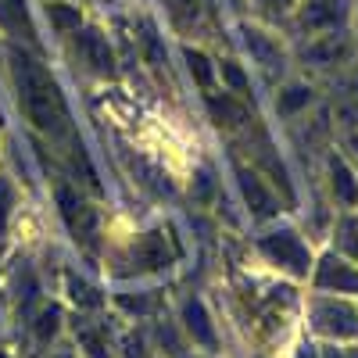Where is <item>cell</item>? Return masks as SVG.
I'll use <instances>...</instances> for the list:
<instances>
[{
  "instance_id": "6da1fadb",
  "label": "cell",
  "mask_w": 358,
  "mask_h": 358,
  "mask_svg": "<svg viewBox=\"0 0 358 358\" xmlns=\"http://www.w3.org/2000/svg\"><path fill=\"white\" fill-rule=\"evenodd\" d=\"M11 72L18 86V104L29 122L36 129H50V133L62 129L69 111H65V97L57 90V83L50 79V72L22 50H11Z\"/></svg>"
},
{
  "instance_id": "7a4b0ae2",
  "label": "cell",
  "mask_w": 358,
  "mask_h": 358,
  "mask_svg": "<svg viewBox=\"0 0 358 358\" xmlns=\"http://www.w3.org/2000/svg\"><path fill=\"white\" fill-rule=\"evenodd\" d=\"M57 204H62V215H65V222L72 226V233L79 236V241H94V212L69 190V187H57Z\"/></svg>"
},
{
  "instance_id": "3957f363",
  "label": "cell",
  "mask_w": 358,
  "mask_h": 358,
  "mask_svg": "<svg viewBox=\"0 0 358 358\" xmlns=\"http://www.w3.org/2000/svg\"><path fill=\"white\" fill-rule=\"evenodd\" d=\"M79 54L86 57V65L94 72H104V76L115 72V54H111L108 40L97 33V29H86V33L79 36Z\"/></svg>"
},
{
  "instance_id": "277c9868",
  "label": "cell",
  "mask_w": 358,
  "mask_h": 358,
  "mask_svg": "<svg viewBox=\"0 0 358 358\" xmlns=\"http://www.w3.org/2000/svg\"><path fill=\"white\" fill-rule=\"evenodd\" d=\"M262 248H265V255H273L280 265L294 268V273H305L308 258H305L301 244H297V236H290V233H276V236H268Z\"/></svg>"
},
{
  "instance_id": "5b68a950",
  "label": "cell",
  "mask_w": 358,
  "mask_h": 358,
  "mask_svg": "<svg viewBox=\"0 0 358 358\" xmlns=\"http://www.w3.org/2000/svg\"><path fill=\"white\" fill-rule=\"evenodd\" d=\"M208 108H212V118L219 126H226V129H233V126H244L248 122V108L241 104V101H233V97H208Z\"/></svg>"
},
{
  "instance_id": "8992f818",
  "label": "cell",
  "mask_w": 358,
  "mask_h": 358,
  "mask_svg": "<svg viewBox=\"0 0 358 358\" xmlns=\"http://www.w3.org/2000/svg\"><path fill=\"white\" fill-rule=\"evenodd\" d=\"M341 0H312V4L305 8V29H326L341 22Z\"/></svg>"
},
{
  "instance_id": "52a82bcc",
  "label": "cell",
  "mask_w": 358,
  "mask_h": 358,
  "mask_svg": "<svg viewBox=\"0 0 358 358\" xmlns=\"http://www.w3.org/2000/svg\"><path fill=\"white\" fill-rule=\"evenodd\" d=\"M0 25H8L11 33L33 36V25H29V15H25V0H0Z\"/></svg>"
},
{
  "instance_id": "ba28073f",
  "label": "cell",
  "mask_w": 358,
  "mask_h": 358,
  "mask_svg": "<svg viewBox=\"0 0 358 358\" xmlns=\"http://www.w3.org/2000/svg\"><path fill=\"white\" fill-rule=\"evenodd\" d=\"M241 187H244V197H248V204L255 208L258 215H268V212H273V197H268V190L262 187V179H258V176H251V172H241Z\"/></svg>"
},
{
  "instance_id": "9c48e42d",
  "label": "cell",
  "mask_w": 358,
  "mask_h": 358,
  "mask_svg": "<svg viewBox=\"0 0 358 358\" xmlns=\"http://www.w3.org/2000/svg\"><path fill=\"white\" fill-rule=\"evenodd\" d=\"M319 283H326V287H341V290H358V273H351L348 265H341V262H326L322 265V273H319Z\"/></svg>"
},
{
  "instance_id": "30bf717a",
  "label": "cell",
  "mask_w": 358,
  "mask_h": 358,
  "mask_svg": "<svg viewBox=\"0 0 358 358\" xmlns=\"http://www.w3.org/2000/svg\"><path fill=\"white\" fill-rule=\"evenodd\" d=\"M136 258L143 262V268H158L165 265V241H162V233H151V236H143L140 248H136Z\"/></svg>"
},
{
  "instance_id": "8fae6325",
  "label": "cell",
  "mask_w": 358,
  "mask_h": 358,
  "mask_svg": "<svg viewBox=\"0 0 358 358\" xmlns=\"http://www.w3.org/2000/svg\"><path fill=\"white\" fill-rule=\"evenodd\" d=\"M47 18L54 22V29H62V33H69V29H79V22H83L79 8H72V4H50V8H47Z\"/></svg>"
},
{
  "instance_id": "7c38bea8",
  "label": "cell",
  "mask_w": 358,
  "mask_h": 358,
  "mask_svg": "<svg viewBox=\"0 0 358 358\" xmlns=\"http://www.w3.org/2000/svg\"><path fill=\"white\" fill-rule=\"evenodd\" d=\"M334 190L344 201H358V183H355V176L348 172V165H341V162H334Z\"/></svg>"
},
{
  "instance_id": "4fadbf2b",
  "label": "cell",
  "mask_w": 358,
  "mask_h": 358,
  "mask_svg": "<svg viewBox=\"0 0 358 358\" xmlns=\"http://www.w3.org/2000/svg\"><path fill=\"white\" fill-rule=\"evenodd\" d=\"M187 326H190V334H197V341L212 344V326H208L201 305H187Z\"/></svg>"
},
{
  "instance_id": "5bb4252c",
  "label": "cell",
  "mask_w": 358,
  "mask_h": 358,
  "mask_svg": "<svg viewBox=\"0 0 358 358\" xmlns=\"http://www.w3.org/2000/svg\"><path fill=\"white\" fill-rule=\"evenodd\" d=\"M187 62H190V72L197 76V83L204 90H212V65H208V57L201 50H187Z\"/></svg>"
},
{
  "instance_id": "9a60e30c",
  "label": "cell",
  "mask_w": 358,
  "mask_h": 358,
  "mask_svg": "<svg viewBox=\"0 0 358 358\" xmlns=\"http://www.w3.org/2000/svg\"><path fill=\"white\" fill-rule=\"evenodd\" d=\"M308 97H312V94H308L305 86H290L287 94L280 97V111H283V115H290V111H297V108H305V104H308Z\"/></svg>"
},
{
  "instance_id": "2e32d148",
  "label": "cell",
  "mask_w": 358,
  "mask_h": 358,
  "mask_svg": "<svg viewBox=\"0 0 358 358\" xmlns=\"http://www.w3.org/2000/svg\"><path fill=\"white\" fill-rule=\"evenodd\" d=\"M165 8H169V15H172L179 25H187V22L197 15V0H165Z\"/></svg>"
},
{
  "instance_id": "e0dca14e",
  "label": "cell",
  "mask_w": 358,
  "mask_h": 358,
  "mask_svg": "<svg viewBox=\"0 0 358 358\" xmlns=\"http://www.w3.org/2000/svg\"><path fill=\"white\" fill-rule=\"evenodd\" d=\"M344 54V43L330 40V43H319V47H308V57L312 62H330V57H341Z\"/></svg>"
},
{
  "instance_id": "ac0fdd59",
  "label": "cell",
  "mask_w": 358,
  "mask_h": 358,
  "mask_svg": "<svg viewBox=\"0 0 358 358\" xmlns=\"http://www.w3.org/2000/svg\"><path fill=\"white\" fill-rule=\"evenodd\" d=\"M344 251H351L358 258V222H344Z\"/></svg>"
},
{
  "instance_id": "d6986e66",
  "label": "cell",
  "mask_w": 358,
  "mask_h": 358,
  "mask_svg": "<svg viewBox=\"0 0 358 358\" xmlns=\"http://www.w3.org/2000/svg\"><path fill=\"white\" fill-rule=\"evenodd\" d=\"M222 72H226L229 86H233V90H241V94H244V90H248V79H244V72L236 69V65H222Z\"/></svg>"
},
{
  "instance_id": "ffe728a7",
  "label": "cell",
  "mask_w": 358,
  "mask_h": 358,
  "mask_svg": "<svg viewBox=\"0 0 358 358\" xmlns=\"http://www.w3.org/2000/svg\"><path fill=\"white\" fill-rule=\"evenodd\" d=\"M8 212H11V187L4 183V179H0V226H4Z\"/></svg>"
},
{
  "instance_id": "44dd1931",
  "label": "cell",
  "mask_w": 358,
  "mask_h": 358,
  "mask_svg": "<svg viewBox=\"0 0 358 358\" xmlns=\"http://www.w3.org/2000/svg\"><path fill=\"white\" fill-rule=\"evenodd\" d=\"M36 330H40V337L54 334V330H57V315H54V312H47V315L40 319V326H36Z\"/></svg>"
},
{
  "instance_id": "7402d4cb",
  "label": "cell",
  "mask_w": 358,
  "mask_h": 358,
  "mask_svg": "<svg viewBox=\"0 0 358 358\" xmlns=\"http://www.w3.org/2000/svg\"><path fill=\"white\" fill-rule=\"evenodd\" d=\"M268 8H283V4H290V0H265Z\"/></svg>"
},
{
  "instance_id": "603a6c76",
  "label": "cell",
  "mask_w": 358,
  "mask_h": 358,
  "mask_svg": "<svg viewBox=\"0 0 358 358\" xmlns=\"http://www.w3.org/2000/svg\"><path fill=\"white\" fill-rule=\"evenodd\" d=\"M330 358H344V355H341V351H337V355H330Z\"/></svg>"
}]
</instances>
